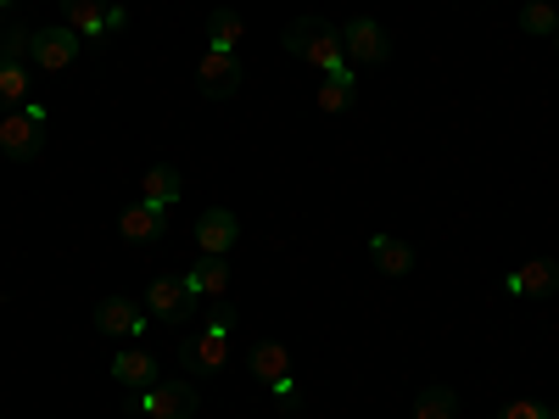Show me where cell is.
Masks as SVG:
<instances>
[{
    "mask_svg": "<svg viewBox=\"0 0 559 419\" xmlns=\"http://www.w3.org/2000/svg\"><path fill=\"white\" fill-rule=\"evenodd\" d=\"M286 51L313 62L319 73H342L347 68V51H342V28L336 23H324V17H297L286 28Z\"/></svg>",
    "mask_w": 559,
    "mask_h": 419,
    "instance_id": "cell-1",
    "label": "cell"
},
{
    "mask_svg": "<svg viewBox=\"0 0 559 419\" xmlns=\"http://www.w3.org/2000/svg\"><path fill=\"white\" fill-rule=\"evenodd\" d=\"M229 331H236V313H229V302H213V313H207V331H202L191 347H179L185 369H191L197 381L218 375V369L229 363Z\"/></svg>",
    "mask_w": 559,
    "mask_h": 419,
    "instance_id": "cell-2",
    "label": "cell"
},
{
    "mask_svg": "<svg viewBox=\"0 0 559 419\" xmlns=\"http://www.w3.org/2000/svg\"><path fill=\"white\" fill-rule=\"evenodd\" d=\"M123 408L140 414V419H191V414L202 408V392H197L191 381H157V386H146V392H129Z\"/></svg>",
    "mask_w": 559,
    "mask_h": 419,
    "instance_id": "cell-3",
    "label": "cell"
},
{
    "mask_svg": "<svg viewBox=\"0 0 559 419\" xmlns=\"http://www.w3.org/2000/svg\"><path fill=\"white\" fill-rule=\"evenodd\" d=\"M45 101H28L17 112H0V152L17 157V163H34L39 146H45Z\"/></svg>",
    "mask_w": 559,
    "mask_h": 419,
    "instance_id": "cell-4",
    "label": "cell"
},
{
    "mask_svg": "<svg viewBox=\"0 0 559 419\" xmlns=\"http://www.w3.org/2000/svg\"><path fill=\"white\" fill-rule=\"evenodd\" d=\"M342 51H347V68H376V62L392 57V39L376 17H353L342 28Z\"/></svg>",
    "mask_w": 559,
    "mask_h": 419,
    "instance_id": "cell-5",
    "label": "cell"
},
{
    "mask_svg": "<svg viewBox=\"0 0 559 419\" xmlns=\"http://www.w3.org/2000/svg\"><path fill=\"white\" fill-rule=\"evenodd\" d=\"M197 84H202V96H213V101H224V96H236L241 89V62H236V51H202V62H197Z\"/></svg>",
    "mask_w": 559,
    "mask_h": 419,
    "instance_id": "cell-6",
    "label": "cell"
},
{
    "mask_svg": "<svg viewBox=\"0 0 559 419\" xmlns=\"http://www.w3.org/2000/svg\"><path fill=\"white\" fill-rule=\"evenodd\" d=\"M79 34L62 23V28H34V68L39 73H62V68H73V57H79Z\"/></svg>",
    "mask_w": 559,
    "mask_h": 419,
    "instance_id": "cell-7",
    "label": "cell"
},
{
    "mask_svg": "<svg viewBox=\"0 0 559 419\" xmlns=\"http://www.w3.org/2000/svg\"><path fill=\"white\" fill-rule=\"evenodd\" d=\"M236 241H241V218L229 213V207H207L197 218V247L207 258H229V252H236Z\"/></svg>",
    "mask_w": 559,
    "mask_h": 419,
    "instance_id": "cell-8",
    "label": "cell"
},
{
    "mask_svg": "<svg viewBox=\"0 0 559 419\" xmlns=\"http://www.w3.org/2000/svg\"><path fill=\"white\" fill-rule=\"evenodd\" d=\"M191 291H185V279L179 274H163V279H152V291H146V313H157L163 324H185L191 319Z\"/></svg>",
    "mask_w": 559,
    "mask_h": 419,
    "instance_id": "cell-9",
    "label": "cell"
},
{
    "mask_svg": "<svg viewBox=\"0 0 559 419\" xmlns=\"http://www.w3.org/2000/svg\"><path fill=\"white\" fill-rule=\"evenodd\" d=\"M179 279H185V291H191V302H224L229 297V263L224 258L202 252V263H191V274H179Z\"/></svg>",
    "mask_w": 559,
    "mask_h": 419,
    "instance_id": "cell-10",
    "label": "cell"
},
{
    "mask_svg": "<svg viewBox=\"0 0 559 419\" xmlns=\"http://www.w3.org/2000/svg\"><path fill=\"white\" fill-rule=\"evenodd\" d=\"M503 291H509V297H548V291H559V263L532 258V263H521V268H509V274H503Z\"/></svg>",
    "mask_w": 559,
    "mask_h": 419,
    "instance_id": "cell-11",
    "label": "cell"
},
{
    "mask_svg": "<svg viewBox=\"0 0 559 419\" xmlns=\"http://www.w3.org/2000/svg\"><path fill=\"white\" fill-rule=\"evenodd\" d=\"M96 331L134 342V336H146V313H140L129 297H107V302H96Z\"/></svg>",
    "mask_w": 559,
    "mask_h": 419,
    "instance_id": "cell-12",
    "label": "cell"
},
{
    "mask_svg": "<svg viewBox=\"0 0 559 419\" xmlns=\"http://www.w3.org/2000/svg\"><path fill=\"white\" fill-rule=\"evenodd\" d=\"M107 12H112L107 0H62V23H68V28H73L79 39H96V45H102V39L112 34Z\"/></svg>",
    "mask_w": 559,
    "mask_h": 419,
    "instance_id": "cell-13",
    "label": "cell"
},
{
    "mask_svg": "<svg viewBox=\"0 0 559 419\" xmlns=\"http://www.w3.org/2000/svg\"><path fill=\"white\" fill-rule=\"evenodd\" d=\"M118 229H123V241H157L163 229H168V207H157V202H134V207H123L118 213Z\"/></svg>",
    "mask_w": 559,
    "mask_h": 419,
    "instance_id": "cell-14",
    "label": "cell"
},
{
    "mask_svg": "<svg viewBox=\"0 0 559 419\" xmlns=\"http://www.w3.org/2000/svg\"><path fill=\"white\" fill-rule=\"evenodd\" d=\"M112 381H118V386H129V392L157 386V358H152L146 347H123V352L112 358Z\"/></svg>",
    "mask_w": 559,
    "mask_h": 419,
    "instance_id": "cell-15",
    "label": "cell"
},
{
    "mask_svg": "<svg viewBox=\"0 0 559 419\" xmlns=\"http://www.w3.org/2000/svg\"><path fill=\"white\" fill-rule=\"evenodd\" d=\"M28 101H34V68L0 57V112H17Z\"/></svg>",
    "mask_w": 559,
    "mask_h": 419,
    "instance_id": "cell-16",
    "label": "cell"
},
{
    "mask_svg": "<svg viewBox=\"0 0 559 419\" xmlns=\"http://www.w3.org/2000/svg\"><path fill=\"white\" fill-rule=\"evenodd\" d=\"M140 202H157V207H174V202H179V168L157 163V168H146V173H140Z\"/></svg>",
    "mask_w": 559,
    "mask_h": 419,
    "instance_id": "cell-17",
    "label": "cell"
},
{
    "mask_svg": "<svg viewBox=\"0 0 559 419\" xmlns=\"http://www.w3.org/2000/svg\"><path fill=\"white\" fill-rule=\"evenodd\" d=\"M369 258H376L381 274H408L414 268V247L397 236H369Z\"/></svg>",
    "mask_w": 559,
    "mask_h": 419,
    "instance_id": "cell-18",
    "label": "cell"
},
{
    "mask_svg": "<svg viewBox=\"0 0 559 419\" xmlns=\"http://www.w3.org/2000/svg\"><path fill=\"white\" fill-rule=\"evenodd\" d=\"M252 375L263 386H274L280 375H292V347H280V342H258L252 347Z\"/></svg>",
    "mask_w": 559,
    "mask_h": 419,
    "instance_id": "cell-19",
    "label": "cell"
},
{
    "mask_svg": "<svg viewBox=\"0 0 559 419\" xmlns=\"http://www.w3.org/2000/svg\"><path fill=\"white\" fill-rule=\"evenodd\" d=\"M353 68H342V73H324V84H319V112H347L353 107Z\"/></svg>",
    "mask_w": 559,
    "mask_h": 419,
    "instance_id": "cell-20",
    "label": "cell"
},
{
    "mask_svg": "<svg viewBox=\"0 0 559 419\" xmlns=\"http://www.w3.org/2000/svg\"><path fill=\"white\" fill-rule=\"evenodd\" d=\"M241 12H229V7H218L213 17H207V45H213V51H236V45H241Z\"/></svg>",
    "mask_w": 559,
    "mask_h": 419,
    "instance_id": "cell-21",
    "label": "cell"
},
{
    "mask_svg": "<svg viewBox=\"0 0 559 419\" xmlns=\"http://www.w3.org/2000/svg\"><path fill=\"white\" fill-rule=\"evenodd\" d=\"M459 414V392L453 386H426L414 403V419H453Z\"/></svg>",
    "mask_w": 559,
    "mask_h": 419,
    "instance_id": "cell-22",
    "label": "cell"
},
{
    "mask_svg": "<svg viewBox=\"0 0 559 419\" xmlns=\"http://www.w3.org/2000/svg\"><path fill=\"white\" fill-rule=\"evenodd\" d=\"M0 57H7V62H28V68H34V28H23V23H12V17H7V28H0Z\"/></svg>",
    "mask_w": 559,
    "mask_h": 419,
    "instance_id": "cell-23",
    "label": "cell"
},
{
    "mask_svg": "<svg viewBox=\"0 0 559 419\" xmlns=\"http://www.w3.org/2000/svg\"><path fill=\"white\" fill-rule=\"evenodd\" d=\"M521 28H526V34H543V39H548V34L559 28V12L548 7V0H532V7L521 12Z\"/></svg>",
    "mask_w": 559,
    "mask_h": 419,
    "instance_id": "cell-24",
    "label": "cell"
},
{
    "mask_svg": "<svg viewBox=\"0 0 559 419\" xmlns=\"http://www.w3.org/2000/svg\"><path fill=\"white\" fill-rule=\"evenodd\" d=\"M498 419H548V403L543 397H509Z\"/></svg>",
    "mask_w": 559,
    "mask_h": 419,
    "instance_id": "cell-25",
    "label": "cell"
},
{
    "mask_svg": "<svg viewBox=\"0 0 559 419\" xmlns=\"http://www.w3.org/2000/svg\"><path fill=\"white\" fill-rule=\"evenodd\" d=\"M269 392H274V403H280V408H297V403H302V392H297V381H292V375H280Z\"/></svg>",
    "mask_w": 559,
    "mask_h": 419,
    "instance_id": "cell-26",
    "label": "cell"
},
{
    "mask_svg": "<svg viewBox=\"0 0 559 419\" xmlns=\"http://www.w3.org/2000/svg\"><path fill=\"white\" fill-rule=\"evenodd\" d=\"M12 7H17V0H0V17H12Z\"/></svg>",
    "mask_w": 559,
    "mask_h": 419,
    "instance_id": "cell-27",
    "label": "cell"
},
{
    "mask_svg": "<svg viewBox=\"0 0 559 419\" xmlns=\"http://www.w3.org/2000/svg\"><path fill=\"white\" fill-rule=\"evenodd\" d=\"M548 39H554V51H559V28H554V34H548Z\"/></svg>",
    "mask_w": 559,
    "mask_h": 419,
    "instance_id": "cell-28",
    "label": "cell"
},
{
    "mask_svg": "<svg viewBox=\"0 0 559 419\" xmlns=\"http://www.w3.org/2000/svg\"><path fill=\"white\" fill-rule=\"evenodd\" d=\"M548 419H559V403H554V408H548Z\"/></svg>",
    "mask_w": 559,
    "mask_h": 419,
    "instance_id": "cell-29",
    "label": "cell"
}]
</instances>
